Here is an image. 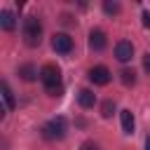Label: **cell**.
Here are the masks:
<instances>
[{"label": "cell", "instance_id": "obj_1", "mask_svg": "<svg viewBox=\"0 0 150 150\" xmlns=\"http://www.w3.org/2000/svg\"><path fill=\"white\" fill-rule=\"evenodd\" d=\"M21 33H23V40L28 47H38L40 40H42V23L38 16H26L23 19V26H21Z\"/></svg>", "mask_w": 150, "mask_h": 150}, {"label": "cell", "instance_id": "obj_2", "mask_svg": "<svg viewBox=\"0 0 150 150\" xmlns=\"http://www.w3.org/2000/svg\"><path fill=\"white\" fill-rule=\"evenodd\" d=\"M66 131H68V122H66V117H54V120H49L45 127H42V136L47 138V141H61L63 136H66Z\"/></svg>", "mask_w": 150, "mask_h": 150}, {"label": "cell", "instance_id": "obj_3", "mask_svg": "<svg viewBox=\"0 0 150 150\" xmlns=\"http://www.w3.org/2000/svg\"><path fill=\"white\" fill-rule=\"evenodd\" d=\"M40 80L45 82V89L61 84V70H59V66H54V63L42 66V68H40Z\"/></svg>", "mask_w": 150, "mask_h": 150}, {"label": "cell", "instance_id": "obj_4", "mask_svg": "<svg viewBox=\"0 0 150 150\" xmlns=\"http://www.w3.org/2000/svg\"><path fill=\"white\" fill-rule=\"evenodd\" d=\"M52 47H54V52H59V54H68V52L73 49V38H70L68 33H54V35H52Z\"/></svg>", "mask_w": 150, "mask_h": 150}, {"label": "cell", "instance_id": "obj_5", "mask_svg": "<svg viewBox=\"0 0 150 150\" xmlns=\"http://www.w3.org/2000/svg\"><path fill=\"white\" fill-rule=\"evenodd\" d=\"M110 70L105 68V66H94L91 70H89V80L94 82V84H98V87H105L108 82H110Z\"/></svg>", "mask_w": 150, "mask_h": 150}, {"label": "cell", "instance_id": "obj_6", "mask_svg": "<svg viewBox=\"0 0 150 150\" xmlns=\"http://www.w3.org/2000/svg\"><path fill=\"white\" fill-rule=\"evenodd\" d=\"M131 56H134V45L129 40H120L115 45V59L122 61V63H127V61H131Z\"/></svg>", "mask_w": 150, "mask_h": 150}, {"label": "cell", "instance_id": "obj_7", "mask_svg": "<svg viewBox=\"0 0 150 150\" xmlns=\"http://www.w3.org/2000/svg\"><path fill=\"white\" fill-rule=\"evenodd\" d=\"M105 45H108L105 33H103L101 28H94V30L89 33V47H91V49H96V52H101V49H105Z\"/></svg>", "mask_w": 150, "mask_h": 150}, {"label": "cell", "instance_id": "obj_8", "mask_svg": "<svg viewBox=\"0 0 150 150\" xmlns=\"http://www.w3.org/2000/svg\"><path fill=\"white\" fill-rule=\"evenodd\" d=\"M0 26H2V30L12 33V30L16 28V16H14V12L2 9V12H0Z\"/></svg>", "mask_w": 150, "mask_h": 150}, {"label": "cell", "instance_id": "obj_9", "mask_svg": "<svg viewBox=\"0 0 150 150\" xmlns=\"http://www.w3.org/2000/svg\"><path fill=\"white\" fill-rule=\"evenodd\" d=\"M120 117H122V131H124L127 136H131V134H134V129H136L134 112H131V110H122V112H120Z\"/></svg>", "mask_w": 150, "mask_h": 150}, {"label": "cell", "instance_id": "obj_10", "mask_svg": "<svg viewBox=\"0 0 150 150\" xmlns=\"http://www.w3.org/2000/svg\"><path fill=\"white\" fill-rule=\"evenodd\" d=\"M77 103H80L82 108H94L96 94H94L91 89H80V91H77Z\"/></svg>", "mask_w": 150, "mask_h": 150}, {"label": "cell", "instance_id": "obj_11", "mask_svg": "<svg viewBox=\"0 0 150 150\" xmlns=\"http://www.w3.org/2000/svg\"><path fill=\"white\" fill-rule=\"evenodd\" d=\"M38 75H40V73L35 70V66H33V63H26V66H21V68H19V77H21V80H26V82H33Z\"/></svg>", "mask_w": 150, "mask_h": 150}, {"label": "cell", "instance_id": "obj_12", "mask_svg": "<svg viewBox=\"0 0 150 150\" xmlns=\"http://www.w3.org/2000/svg\"><path fill=\"white\" fill-rule=\"evenodd\" d=\"M2 98H5L7 110H14L16 101H14V94H12V89H9V84H7V82H2Z\"/></svg>", "mask_w": 150, "mask_h": 150}, {"label": "cell", "instance_id": "obj_13", "mask_svg": "<svg viewBox=\"0 0 150 150\" xmlns=\"http://www.w3.org/2000/svg\"><path fill=\"white\" fill-rule=\"evenodd\" d=\"M120 80H122L124 87H134V84H136V73H134L131 68H124V70L120 73Z\"/></svg>", "mask_w": 150, "mask_h": 150}, {"label": "cell", "instance_id": "obj_14", "mask_svg": "<svg viewBox=\"0 0 150 150\" xmlns=\"http://www.w3.org/2000/svg\"><path fill=\"white\" fill-rule=\"evenodd\" d=\"M101 115H103L105 120H108V117H112V115H115V101H110V98H108V101H103V103H101Z\"/></svg>", "mask_w": 150, "mask_h": 150}, {"label": "cell", "instance_id": "obj_15", "mask_svg": "<svg viewBox=\"0 0 150 150\" xmlns=\"http://www.w3.org/2000/svg\"><path fill=\"white\" fill-rule=\"evenodd\" d=\"M120 9H122V5L115 2V0H105L103 2V12L105 14H120Z\"/></svg>", "mask_w": 150, "mask_h": 150}, {"label": "cell", "instance_id": "obj_16", "mask_svg": "<svg viewBox=\"0 0 150 150\" xmlns=\"http://www.w3.org/2000/svg\"><path fill=\"white\" fill-rule=\"evenodd\" d=\"M47 94H49V96H61V94H63V84H56V87H49V89H47Z\"/></svg>", "mask_w": 150, "mask_h": 150}, {"label": "cell", "instance_id": "obj_17", "mask_svg": "<svg viewBox=\"0 0 150 150\" xmlns=\"http://www.w3.org/2000/svg\"><path fill=\"white\" fill-rule=\"evenodd\" d=\"M82 150H101V148H98L94 141H84V143H82Z\"/></svg>", "mask_w": 150, "mask_h": 150}, {"label": "cell", "instance_id": "obj_18", "mask_svg": "<svg viewBox=\"0 0 150 150\" xmlns=\"http://www.w3.org/2000/svg\"><path fill=\"white\" fill-rule=\"evenodd\" d=\"M141 19H143V26H145V28H150V12H148V9L141 14Z\"/></svg>", "mask_w": 150, "mask_h": 150}, {"label": "cell", "instance_id": "obj_19", "mask_svg": "<svg viewBox=\"0 0 150 150\" xmlns=\"http://www.w3.org/2000/svg\"><path fill=\"white\" fill-rule=\"evenodd\" d=\"M143 68H145V73L150 75V52H148V54L143 56Z\"/></svg>", "mask_w": 150, "mask_h": 150}, {"label": "cell", "instance_id": "obj_20", "mask_svg": "<svg viewBox=\"0 0 150 150\" xmlns=\"http://www.w3.org/2000/svg\"><path fill=\"white\" fill-rule=\"evenodd\" d=\"M61 21H63V23H73V16H70V14H63Z\"/></svg>", "mask_w": 150, "mask_h": 150}, {"label": "cell", "instance_id": "obj_21", "mask_svg": "<svg viewBox=\"0 0 150 150\" xmlns=\"http://www.w3.org/2000/svg\"><path fill=\"white\" fill-rule=\"evenodd\" d=\"M145 150H150V136L145 138Z\"/></svg>", "mask_w": 150, "mask_h": 150}]
</instances>
